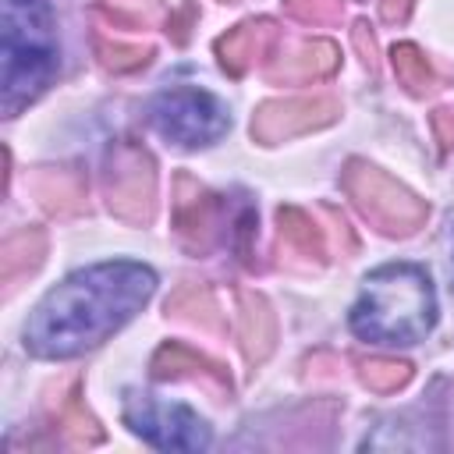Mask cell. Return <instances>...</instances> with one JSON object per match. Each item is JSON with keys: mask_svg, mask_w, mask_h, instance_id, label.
<instances>
[{"mask_svg": "<svg viewBox=\"0 0 454 454\" xmlns=\"http://www.w3.org/2000/svg\"><path fill=\"white\" fill-rule=\"evenodd\" d=\"M277 223H280V238L291 245V248H298L301 255H309V259H326V234H323V227L305 213V209H298V206H280L277 209Z\"/></svg>", "mask_w": 454, "mask_h": 454, "instance_id": "obj_17", "label": "cell"}, {"mask_svg": "<svg viewBox=\"0 0 454 454\" xmlns=\"http://www.w3.org/2000/svg\"><path fill=\"white\" fill-rule=\"evenodd\" d=\"M96 57L106 71H138L153 60V46H128V43H110L103 32H96Z\"/></svg>", "mask_w": 454, "mask_h": 454, "instance_id": "obj_21", "label": "cell"}, {"mask_svg": "<svg viewBox=\"0 0 454 454\" xmlns=\"http://www.w3.org/2000/svg\"><path fill=\"white\" fill-rule=\"evenodd\" d=\"M149 124L167 142L181 149H199V145L216 142L231 128V117H227V106L213 92L181 85V89H167L149 99Z\"/></svg>", "mask_w": 454, "mask_h": 454, "instance_id": "obj_6", "label": "cell"}, {"mask_svg": "<svg viewBox=\"0 0 454 454\" xmlns=\"http://www.w3.org/2000/svg\"><path fill=\"white\" fill-rule=\"evenodd\" d=\"M390 64H394V74H397V82L404 85L408 96H429L436 89V74H433L426 53L415 43H397L390 50Z\"/></svg>", "mask_w": 454, "mask_h": 454, "instance_id": "obj_18", "label": "cell"}, {"mask_svg": "<svg viewBox=\"0 0 454 454\" xmlns=\"http://www.w3.org/2000/svg\"><path fill=\"white\" fill-rule=\"evenodd\" d=\"M60 71V43L46 0H4V67L0 110L18 117Z\"/></svg>", "mask_w": 454, "mask_h": 454, "instance_id": "obj_3", "label": "cell"}, {"mask_svg": "<svg viewBox=\"0 0 454 454\" xmlns=\"http://www.w3.org/2000/svg\"><path fill=\"white\" fill-rule=\"evenodd\" d=\"M149 369H153V380H160V383H167V380H199V383L213 387L220 397L231 394L227 369L216 358H209V355H202V351H195L188 344H177V340L163 344L153 355V365Z\"/></svg>", "mask_w": 454, "mask_h": 454, "instance_id": "obj_11", "label": "cell"}, {"mask_svg": "<svg viewBox=\"0 0 454 454\" xmlns=\"http://www.w3.org/2000/svg\"><path fill=\"white\" fill-rule=\"evenodd\" d=\"M340 117V103L333 96H287L266 99L252 117V138L259 145H280L287 138L319 131Z\"/></svg>", "mask_w": 454, "mask_h": 454, "instance_id": "obj_9", "label": "cell"}, {"mask_svg": "<svg viewBox=\"0 0 454 454\" xmlns=\"http://www.w3.org/2000/svg\"><path fill=\"white\" fill-rule=\"evenodd\" d=\"M124 422L135 436L160 450H206L213 443L209 422L188 404H167L149 394H124Z\"/></svg>", "mask_w": 454, "mask_h": 454, "instance_id": "obj_8", "label": "cell"}, {"mask_svg": "<svg viewBox=\"0 0 454 454\" xmlns=\"http://www.w3.org/2000/svg\"><path fill=\"white\" fill-rule=\"evenodd\" d=\"M170 209H174V234L177 241L195 252V255H206L209 248H216L227 234H234L238 227V216H231V202L227 195H216L209 192L202 181H195L188 170H181L174 177V199H170ZM245 209V206H241Z\"/></svg>", "mask_w": 454, "mask_h": 454, "instance_id": "obj_7", "label": "cell"}, {"mask_svg": "<svg viewBox=\"0 0 454 454\" xmlns=\"http://www.w3.org/2000/svg\"><path fill=\"white\" fill-rule=\"evenodd\" d=\"M238 340H241V351L252 365L266 362L277 348V312L255 291L238 294Z\"/></svg>", "mask_w": 454, "mask_h": 454, "instance_id": "obj_13", "label": "cell"}, {"mask_svg": "<svg viewBox=\"0 0 454 454\" xmlns=\"http://www.w3.org/2000/svg\"><path fill=\"white\" fill-rule=\"evenodd\" d=\"M103 199L106 209L135 227L156 216V160L135 138H117L103 153Z\"/></svg>", "mask_w": 454, "mask_h": 454, "instance_id": "obj_5", "label": "cell"}, {"mask_svg": "<svg viewBox=\"0 0 454 454\" xmlns=\"http://www.w3.org/2000/svg\"><path fill=\"white\" fill-rule=\"evenodd\" d=\"M273 43H277V25L270 18H248L216 39V60L227 74L241 78L270 53Z\"/></svg>", "mask_w": 454, "mask_h": 454, "instance_id": "obj_12", "label": "cell"}, {"mask_svg": "<svg viewBox=\"0 0 454 454\" xmlns=\"http://www.w3.org/2000/svg\"><path fill=\"white\" fill-rule=\"evenodd\" d=\"M340 188L355 202V209L387 238H408L429 220L426 199H419L411 188H404L369 160H348L340 170Z\"/></svg>", "mask_w": 454, "mask_h": 454, "instance_id": "obj_4", "label": "cell"}, {"mask_svg": "<svg viewBox=\"0 0 454 454\" xmlns=\"http://www.w3.org/2000/svg\"><path fill=\"white\" fill-rule=\"evenodd\" d=\"M223 4H231V0H223Z\"/></svg>", "mask_w": 454, "mask_h": 454, "instance_id": "obj_26", "label": "cell"}, {"mask_svg": "<svg viewBox=\"0 0 454 454\" xmlns=\"http://www.w3.org/2000/svg\"><path fill=\"white\" fill-rule=\"evenodd\" d=\"M429 124H433V135L440 142V153H450L454 149V110L450 106H436L429 114Z\"/></svg>", "mask_w": 454, "mask_h": 454, "instance_id": "obj_24", "label": "cell"}, {"mask_svg": "<svg viewBox=\"0 0 454 454\" xmlns=\"http://www.w3.org/2000/svg\"><path fill=\"white\" fill-rule=\"evenodd\" d=\"M28 192L46 213L71 216L85 209V177L78 167H39L28 177Z\"/></svg>", "mask_w": 454, "mask_h": 454, "instance_id": "obj_14", "label": "cell"}, {"mask_svg": "<svg viewBox=\"0 0 454 454\" xmlns=\"http://www.w3.org/2000/svg\"><path fill=\"white\" fill-rule=\"evenodd\" d=\"M46 259V231L43 227H21L0 245V284L4 291H14L21 277L35 273Z\"/></svg>", "mask_w": 454, "mask_h": 454, "instance_id": "obj_15", "label": "cell"}, {"mask_svg": "<svg viewBox=\"0 0 454 454\" xmlns=\"http://www.w3.org/2000/svg\"><path fill=\"white\" fill-rule=\"evenodd\" d=\"M340 64V50L330 39H305L294 43L291 50H284L270 67L266 78L273 85H305V82H319L330 78Z\"/></svg>", "mask_w": 454, "mask_h": 454, "instance_id": "obj_10", "label": "cell"}, {"mask_svg": "<svg viewBox=\"0 0 454 454\" xmlns=\"http://www.w3.org/2000/svg\"><path fill=\"white\" fill-rule=\"evenodd\" d=\"M358 380L376 394H394L411 380V362H404V358H365L358 365Z\"/></svg>", "mask_w": 454, "mask_h": 454, "instance_id": "obj_20", "label": "cell"}, {"mask_svg": "<svg viewBox=\"0 0 454 454\" xmlns=\"http://www.w3.org/2000/svg\"><path fill=\"white\" fill-rule=\"evenodd\" d=\"M408 11H411V0H383L380 4V18L387 25H401L408 18Z\"/></svg>", "mask_w": 454, "mask_h": 454, "instance_id": "obj_25", "label": "cell"}, {"mask_svg": "<svg viewBox=\"0 0 454 454\" xmlns=\"http://www.w3.org/2000/svg\"><path fill=\"white\" fill-rule=\"evenodd\" d=\"M351 43H355V50H358V57H362V64L369 67V74H376L380 71V60H376V35L369 32V25L365 21H355L351 25Z\"/></svg>", "mask_w": 454, "mask_h": 454, "instance_id": "obj_23", "label": "cell"}, {"mask_svg": "<svg viewBox=\"0 0 454 454\" xmlns=\"http://www.w3.org/2000/svg\"><path fill=\"white\" fill-rule=\"evenodd\" d=\"M156 291V273L131 259L96 262L57 284L25 323V351L35 358H78L117 333Z\"/></svg>", "mask_w": 454, "mask_h": 454, "instance_id": "obj_1", "label": "cell"}, {"mask_svg": "<svg viewBox=\"0 0 454 454\" xmlns=\"http://www.w3.org/2000/svg\"><path fill=\"white\" fill-rule=\"evenodd\" d=\"M167 316L174 319H184L199 330H213L220 333L223 330V319H220V305L213 298V291L206 284H181L170 298H167Z\"/></svg>", "mask_w": 454, "mask_h": 454, "instance_id": "obj_16", "label": "cell"}, {"mask_svg": "<svg viewBox=\"0 0 454 454\" xmlns=\"http://www.w3.org/2000/svg\"><path fill=\"white\" fill-rule=\"evenodd\" d=\"M57 422H60V433L67 436V443H74V447L103 443V429H99V422L89 415V408L82 404L78 387H71V394L64 397V404H60V411H57Z\"/></svg>", "mask_w": 454, "mask_h": 454, "instance_id": "obj_19", "label": "cell"}, {"mask_svg": "<svg viewBox=\"0 0 454 454\" xmlns=\"http://www.w3.org/2000/svg\"><path fill=\"white\" fill-rule=\"evenodd\" d=\"M436 326V291L422 266L390 262L365 277L351 330L372 344H419Z\"/></svg>", "mask_w": 454, "mask_h": 454, "instance_id": "obj_2", "label": "cell"}, {"mask_svg": "<svg viewBox=\"0 0 454 454\" xmlns=\"http://www.w3.org/2000/svg\"><path fill=\"white\" fill-rule=\"evenodd\" d=\"M284 7L291 18L305 25H330V21H340L344 14V0H287Z\"/></svg>", "mask_w": 454, "mask_h": 454, "instance_id": "obj_22", "label": "cell"}]
</instances>
